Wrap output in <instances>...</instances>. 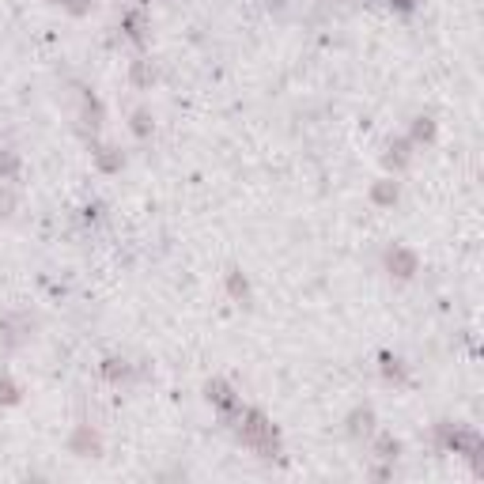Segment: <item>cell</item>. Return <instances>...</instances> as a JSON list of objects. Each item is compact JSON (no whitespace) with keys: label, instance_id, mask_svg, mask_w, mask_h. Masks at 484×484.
I'll return each instance as SVG.
<instances>
[{"label":"cell","instance_id":"obj_3","mask_svg":"<svg viewBox=\"0 0 484 484\" xmlns=\"http://www.w3.org/2000/svg\"><path fill=\"white\" fill-rule=\"evenodd\" d=\"M204 394H209V401L223 412V417H231V420H235V412L242 409V401L235 397V390H231L227 382H220V378H212V382L204 386Z\"/></svg>","mask_w":484,"mask_h":484},{"label":"cell","instance_id":"obj_16","mask_svg":"<svg viewBox=\"0 0 484 484\" xmlns=\"http://www.w3.org/2000/svg\"><path fill=\"white\" fill-rule=\"evenodd\" d=\"M15 401H19V386L4 375V378H0V405H15Z\"/></svg>","mask_w":484,"mask_h":484},{"label":"cell","instance_id":"obj_20","mask_svg":"<svg viewBox=\"0 0 484 484\" xmlns=\"http://www.w3.org/2000/svg\"><path fill=\"white\" fill-rule=\"evenodd\" d=\"M390 4L397 8V12H412V8H417V0H390Z\"/></svg>","mask_w":484,"mask_h":484},{"label":"cell","instance_id":"obj_14","mask_svg":"<svg viewBox=\"0 0 484 484\" xmlns=\"http://www.w3.org/2000/svg\"><path fill=\"white\" fill-rule=\"evenodd\" d=\"M102 375L110 382H121V378H129V363L125 360H102Z\"/></svg>","mask_w":484,"mask_h":484},{"label":"cell","instance_id":"obj_17","mask_svg":"<svg viewBox=\"0 0 484 484\" xmlns=\"http://www.w3.org/2000/svg\"><path fill=\"white\" fill-rule=\"evenodd\" d=\"M133 133L136 136H152V114L148 110H136L133 114Z\"/></svg>","mask_w":484,"mask_h":484},{"label":"cell","instance_id":"obj_13","mask_svg":"<svg viewBox=\"0 0 484 484\" xmlns=\"http://www.w3.org/2000/svg\"><path fill=\"white\" fill-rule=\"evenodd\" d=\"M95 159H99L102 170H121V163H125L118 148H99V152H95Z\"/></svg>","mask_w":484,"mask_h":484},{"label":"cell","instance_id":"obj_9","mask_svg":"<svg viewBox=\"0 0 484 484\" xmlns=\"http://www.w3.org/2000/svg\"><path fill=\"white\" fill-rule=\"evenodd\" d=\"M431 140H435V121L417 118L412 121V144H431Z\"/></svg>","mask_w":484,"mask_h":484},{"label":"cell","instance_id":"obj_10","mask_svg":"<svg viewBox=\"0 0 484 484\" xmlns=\"http://www.w3.org/2000/svg\"><path fill=\"white\" fill-rule=\"evenodd\" d=\"M83 121H88L91 129L102 125V106H99V99H95L91 91H83Z\"/></svg>","mask_w":484,"mask_h":484},{"label":"cell","instance_id":"obj_7","mask_svg":"<svg viewBox=\"0 0 484 484\" xmlns=\"http://www.w3.org/2000/svg\"><path fill=\"white\" fill-rule=\"evenodd\" d=\"M412 140H397V144H390V152H386V167H394V170H401L405 163L412 159Z\"/></svg>","mask_w":484,"mask_h":484},{"label":"cell","instance_id":"obj_11","mask_svg":"<svg viewBox=\"0 0 484 484\" xmlns=\"http://www.w3.org/2000/svg\"><path fill=\"white\" fill-rule=\"evenodd\" d=\"M397 451H401V443H397L394 435H378V443H375V454L382 458V462H394Z\"/></svg>","mask_w":484,"mask_h":484},{"label":"cell","instance_id":"obj_2","mask_svg":"<svg viewBox=\"0 0 484 484\" xmlns=\"http://www.w3.org/2000/svg\"><path fill=\"white\" fill-rule=\"evenodd\" d=\"M386 269H390V276H397V280H412L417 276V254L405 246H390L386 250Z\"/></svg>","mask_w":484,"mask_h":484},{"label":"cell","instance_id":"obj_5","mask_svg":"<svg viewBox=\"0 0 484 484\" xmlns=\"http://www.w3.org/2000/svg\"><path fill=\"white\" fill-rule=\"evenodd\" d=\"M375 431V412L371 409H352L348 412V435L352 439H367Z\"/></svg>","mask_w":484,"mask_h":484},{"label":"cell","instance_id":"obj_19","mask_svg":"<svg viewBox=\"0 0 484 484\" xmlns=\"http://www.w3.org/2000/svg\"><path fill=\"white\" fill-rule=\"evenodd\" d=\"M152 76H155V72H152L148 65H144V60H140V65L133 68V80H136V83H152Z\"/></svg>","mask_w":484,"mask_h":484},{"label":"cell","instance_id":"obj_6","mask_svg":"<svg viewBox=\"0 0 484 484\" xmlns=\"http://www.w3.org/2000/svg\"><path fill=\"white\" fill-rule=\"evenodd\" d=\"M371 197H375L378 204H394L397 197H401V186H397L394 178H382V182H375V189H371Z\"/></svg>","mask_w":484,"mask_h":484},{"label":"cell","instance_id":"obj_15","mask_svg":"<svg viewBox=\"0 0 484 484\" xmlns=\"http://www.w3.org/2000/svg\"><path fill=\"white\" fill-rule=\"evenodd\" d=\"M227 291H231L235 299H246V296H250V284H246V276H242L239 269L227 273Z\"/></svg>","mask_w":484,"mask_h":484},{"label":"cell","instance_id":"obj_4","mask_svg":"<svg viewBox=\"0 0 484 484\" xmlns=\"http://www.w3.org/2000/svg\"><path fill=\"white\" fill-rule=\"evenodd\" d=\"M99 451H102L99 431H95L91 424H80V428L72 431V454H80V458H95Z\"/></svg>","mask_w":484,"mask_h":484},{"label":"cell","instance_id":"obj_1","mask_svg":"<svg viewBox=\"0 0 484 484\" xmlns=\"http://www.w3.org/2000/svg\"><path fill=\"white\" fill-rule=\"evenodd\" d=\"M235 431H239V439L250 446V451H257V454H265V458H273L276 451H280L273 424L265 420L257 409H239L235 412Z\"/></svg>","mask_w":484,"mask_h":484},{"label":"cell","instance_id":"obj_18","mask_svg":"<svg viewBox=\"0 0 484 484\" xmlns=\"http://www.w3.org/2000/svg\"><path fill=\"white\" fill-rule=\"evenodd\" d=\"M125 34H129V38H133V42H144V19H140V15H125Z\"/></svg>","mask_w":484,"mask_h":484},{"label":"cell","instance_id":"obj_8","mask_svg":"<svg viewBox=\"0 0 484 484\" xmlns=\"http://www.w3.org/2000/svg\"><path fill=\"white\" fill-rule=\"evenodd\" d=\"M382 375L390 378V382H405V375H409V371H405V360L386 352V356H382Z\"/></svg>","mask_w":484,"mask_h":484},{"label":"cell","instance_id":"obj_12","mask_svg":"<svg viewBox=\"0 0 484 484\" xmlns=\"http://www.w3.org/2000/svg\"><path fill=\"white\" fill-rule=\"evenodd\" d=\"M15 170H19V155H15L12 148H4L0 152V182L15 178Z\"/></svg>","mask_w":484,"mask_h":484}]
</instances>
